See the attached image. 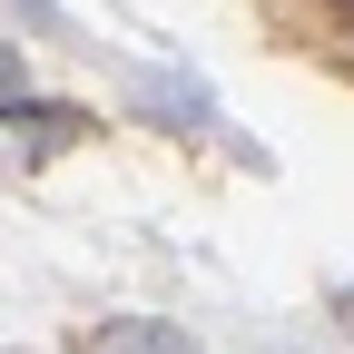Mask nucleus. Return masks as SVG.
Segmentation results:
<instances>
[{
	"label": "nucleus",
	"mask_w": 354,
	"mask_h": 354,
	"mask_svg": "<svg viewBox=\"0 0 354 354\" xmlns=\"http://www.w3.org/2000/svg\"><path fill=\"white\" fill-rule=\"evenodd\" d=\"M39 109V88H30V69H20V50L0 39V118H30Z\"/></svg>",
	"instance_id": "1"
},
{
	"label": "nucleus",
	"mask_w": 354,
	"mask_h": 354,
	"mask_svg": "<svg viewBox=\"0 0 354 354\" xmlns=\"http://www.w3.org/2000/svg\"><path fill=\"white\" fill-rule=\"evenodd\" d=\"M109 344H187V335H177V325H138V315H128V325H99Z\"/></svg>",
	"instance_id": "2"
}]
</instances>
